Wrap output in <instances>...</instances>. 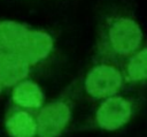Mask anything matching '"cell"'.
Returning a JSON list of instances; mask_svg holds the SVG:
<instances>
[{"instance_id": "cell-6", "label": "cell", "mask_w": 147, "mask_h": 137, "mask_svg": "<svg viewBox=\"0 0 147 137\" xmlns=\"http://www.w3.org/2000/svg\"><path fill=\"white\" fill-rule=\"evenodd\" d=\"M31 66L16 52L1 51L0 53V83L10 87L26 79Z\"/></svg>"}, {"instance_id": "cell-9", "label": "cell", "mask_w": 147, "mask_h": 137, "mask_svg": "<svg viewBox=\"0 0 147 137\" xmlns=\"http://www.w3.org/2000/svg\"><path fill=\"white\" fill-rule=\"evenodd\" d=\"M29 26L24 23L2 20L0 21V47L2 51L16 52L25 38Z\"/></svg>"}, {"instance_id": "cell-1", "label": "cell", "mask_w": 147, "mask_h": 137, "mask_svg": "<svg viewBox=\"0 0 147 137\" xmlns=\"http://www.w3.org/2000/svg\"><path fill=\"white\" fill-rule=\"evenodd\" d=\"M142 39V30L133 18L127 16L109 17L99 33V54L106 61L126 60L140 50Z\"/></svg>"}, {"instance_id": "cell-5", "label": "cell", "mask_w": 147, "mask_h": 137, "mask_svg": "<svg viewBox=\"0 0 147 137\" xmlns=\"http://www.w3.org/2000/svg\"><path fill=\"white\" fill-rule=\"evenodd\" d=\"M53 48L54 39L47 31L30 28L16 53L20 54L32 68L47 59L53 52Z\"/></svg>"}, {"instance_id": "cell-3", "label": "cell", "mask_w": 147, "mask_h": 137, "mask_svg": "<svg viewBox=\"0 0 147 137\" xmlns=\"http://www.w3.org/2000/svg\"><path fill=\"white\" fill-rule=\"evenodd\" d=\"M72 116L70 99H57L41 108L36 116L38 137H59Z\"/></svg>"}, {"instance_id": "cell-2", "label": "cell", "mask_w": 147, "mask_h": 137, "mask_svg": "<svg viewBox=\"0 0 147 137\" xmlns=\"http://www.w3.org/2000/svg\"><path fill=\"white\" fill-rule=\"evenodd\" d=\"M124 82L123 73L109 62L94 64L85 76L86 93L94 99H106L116 94Z\"/></svg>"}, {"instance_id": "cell-4", "label": "cell", "mask_w": 147, "mask_h": 137, "mask_svg": "<svg viewBox=\"0 0 147 137\" xmlns=\"http://www.w3.org/2000/svg\"><path fill=\"white\" fill-rule=\"evenodd\" d=\"M132 116V104L121 96L103 99L95 113L96 124L107 131H114L124 127Z\"/></svg>"}, {"instance_id": "cell-10", "label": "cell", "mask_w": 147, "mask_h": 137, "mask_svg": "<svg viewBox=\"0 0 147 137\" xmlns=\"http://www.w3.org/2000/svg\"><path fill=\"white\" fill-rule=\"evenodd\" d=\"M124 77L129 82L147 81V47L138 50L126 59Z\"/></svg>"}, {"instance_id": "cell-11", "label": "cell", "mask_w": 147, "mask_h": 137, "mask_svg": "<svg viewBox=\"0 0 147 137\" xmlns=\"http://www.w3.org/2000/svg\"><path fill=\"white\" fill-rule=\"evenodd\" d=\"M1 51H2V50H1V47H0V53H1Z\"/></svg>"}, {"instance_id": "cell-7", "label": "cell", "mask_w": 147, "mask_h": 137, "mask_svg": "<svg viewBox=\"0 0 147 137\" xmlns=\"http://www.w3.org/2000/svg\"><path fill=\"white\" fill-rule=\"evenodd\" d=\"M11 100L22 109H39L44 106L45 96L36 82L24 79L13 86Z\"/></svg>"}, {"instance_id": "cell-8", "label": "cell", "mask_w": 147, "mask_h": 137, "mask_svg": "<svg viewBox=\"0 0 147 137\" xmlns=\"http://www.w3.org/2000/svg\"><path fill=\"white\" fill-rule=\"evenodd\" d=\"M6 130L10 137H36L37 121L26 109H15L6 119Z\"/></svg>"}]
</instances>
